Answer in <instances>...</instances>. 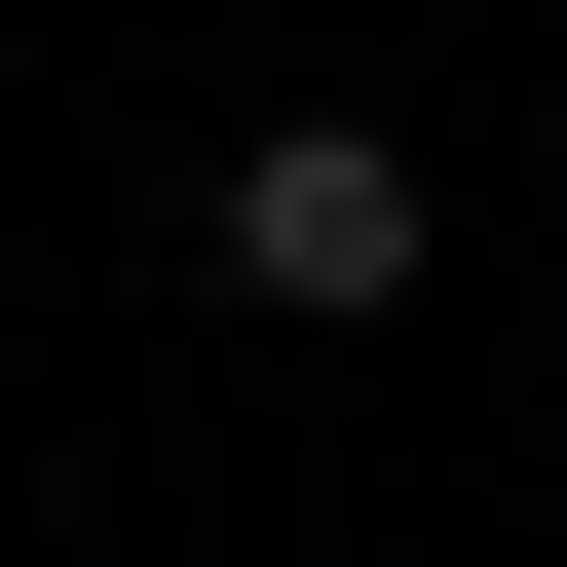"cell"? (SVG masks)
I'll return each instance as SVG.
<instances>
[{
  "instance_id": "obj_1",
  "label": "cell",
  "mask_w": 567,
  "mask_h": 567,
  "mask_svg": "<svg viewBox=\"0 0 567 567\" xmlns=\"http://www.w3.org/2000/svg\"><path fill=\"white\" fill-rule=\"evenodd\" d=\"M189 265H227L265 341H416V265H454V189H416V114H227Z\"/></svg>"
}]
</instances>
